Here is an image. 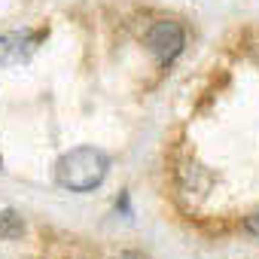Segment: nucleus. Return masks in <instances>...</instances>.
Listing matches in <instances>:
<instances>
[{
    "instance_id": "1",
    "label": "nucleus",
    "mask_w": 259,
    "mask_h": 259,
    "mask_svg": "<svg viewBox=\"0 0 259 259\" xmlns=\"http://www.w3.org/2000/svg\"><path fill=\"white\" fill-rule=\"evenodd\" d=\"M110 174V156L98 147H76L55 162V183L67 192H92Z\"/></svg>"
},
{
    "instance_id": "2",
    "label": "nucleus",
    "mask_w": 259,
    "mask_h": 259,
    "mask_svg": "<svg viewBox=\"0 0 259 259\" xmlns=\"http://www.w3.org/2000/svg\"><path fill=\"white\" fill-rule=\"evenodd\" d=\"M183 46H186V31H183V25H177V22H156V25L147 31V49H150L162 64L177 61L180 52H183Z\"/></svg>"
},
{
    "instance_id": "3",
    "label": "nucleus",
    "mask_w": 259,
    "mask_h": 259,
    "mask_svg": "<svg viewBox=\"0 0 259 259\" xmlns=\"http://www.w3.org/2000/svg\"><path fill=\"white\" fill-rule=\"evenodd\" d=\"M46 34H31V31H13V34H0V67H13V64H25L40 40Z\"/></svg>"
},
{
    "instance_id": "4",
    "label": "nucleus",
    "mask_w": 259,
    "mask_h": 259,
    "mask_svg": "<svg viewBox=\"0 0 259 259\" xmlns=\"http://www.w3.org/2000/svg\"><path fill=\"white\" fill-rule=\"evenodd\" d=\"M22 235H25V220H22V213L13 210V207L0 210V238H4V241H16V238H22Z\"/></svg>"
},
{
    "instance_id": "5",
    "label": "nucleus",
    "mask_w": 259,
    "mask_h": 259,
    "mask_svg": "<svg viewBox=\"0 0 259 259\" xmlns=\"http://www.w3.org/2000/svg\"><path fill=\"white\" fill-rule=\"evenodd\" d=\"M244 229H247L250 235H259V210H256V213H250V217L244 220Z\"/></svg>"
},
{
    "instance_id": "6",
    "label": "nucleus",
    "mask_w": 259,
    "mask_h": 259,
    "mask_svg": "<svg viewBox=\"0 0 259 259\" xmlns=\"http://www.w3.org/2000/svg\"><path fill=\"white\" fill-rule=\"evenodd\" d=\"M116 259H150L147 253H141V250H125V253H119Z\"/></svg>"
},
{
    "instance_id": "7",
    "label": "nucleus",
    "mask_w": 259,
    "mask_h": 259,
    "mask_svg": "<svg viewBox=\"0 0 259 259\" xmlns=\"http://www.w3.org/2000/svg\"><path fill=\"white\" fill-rule=\"evenodd\" d=\"M0 165H4V159H0Z\"/></svg>"
}]
</instances>
